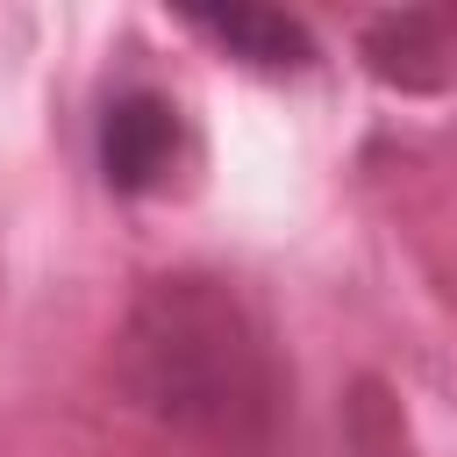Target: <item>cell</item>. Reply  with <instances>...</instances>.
I'll return each mask as SVG.
<instances>
[{"label":"cell","mask_w":457,"mask_h":457,"mask_svg":"<svg viewBox=\"0 0 457 457\" xmlns=\"http://www.w3.org/2000/svg\"><path fill=\"white\" fill-rule=\"evenodd\" d=\"M114 371H121V393L157 428L221 457L264 450L286 407V371L257 307L236 286L200 271L150 278L136 293L114 336Z\"/></svg>","instance_id":"cell-1"},{"label":"cell","mask_w":457,"mask_h":457,"mask_svg":"<svg viewBox=\"0 0 457 457\" xmlns=\"http://www.w3.org/2000/svg\"><path fill=\"white\" fill-rule=\"evenodd\" d=\"M357 57L393 93H436L457 71V7H393L364 21Z\"/></svg>","instance_id":"cell-2"},{"label":"cell","mask_w":457,"mask_h":457,"mask_svg":"<svg viewBox=\"0 0 457 457\" xmlns=\"http://www.w3.org/2000/svg\"><path fill=\"white\" fill-rule=\"evenodd\" d=\"M179 157V114L157 93H121L100 114V171L114 193H150Z\"/></svg>","instance_id":"cell-3"},{"label":"cell","mask_w":457,"mask_h":457,"mask_svg":"<svg viewBox=\"0 0 457 457\" xmlns=\"http://www.w3.org/2000/svg\"><path fill=\"white\" fill-rule=\"evenodd\" d=\"M193 29H200V36H214L228 57H243V64H257V71H293V64H307V57H314L307 21L278 14V7H200V14H193Z\"/></svg>","instance_id":"cell-4"},{"label":"cell","mask_w":457,"mask_h":457,"mask_svg":"<svg viewBox=\"0 0 457 457\" xmlns=\"http://www.w3.org/2000/svg\"><path fill=\"white\" fill-rule=\"evenodd\" d=\"M350 457H414L407 414L378 378H357V393H350Z\"/></svg>","instance_id":"cell-5"}]
</instances>
